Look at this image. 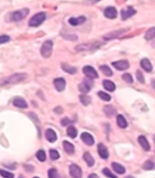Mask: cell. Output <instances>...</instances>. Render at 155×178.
<instances>
[{
    "instance_id": "cell-2",
    "label": "cell",
    "mask_w": 155,
    "mask_h": 178,
    "mask_svg": "<svg viewBox=\"0 0 155 178\" xmlns=\"http://www.w3.org/2000/svg\"><path fill=\"white\" fill-rule=\"evenodd\" d=\"M46 18H47L46 13H44V12L37 13V14L34 15L30 18V20L28 22V25L30 27H38V26H40L46 20Z\"/></svg>"
},
{
    "instance_id": "cell-13",
    "label": "cell",
    "mask_w": 155,
    "mask_h": 178,
    "mask_svg": "<svg viewBox=\"0 0 155 178\" xmlns=\"http://www.w3.org/2000/svg\"><path fill=\"white\" fill-rule=\"evenodd\" d=\"M54 86L58 91H63L66 88V81L63 78H57L54 80Z\"/></svg>"
},
{
    "instance_id": "cell-12",
    "label": "cell",
    "mask_w": 155,
    "mask_h": 178,
    "mask_svg": "<svg viewBox=\"0 0 155 178\" xmlns=\"http://www.w3.org/2000/svg\"><path fill=\"white\" fill-rule=\"evenodd\" d=\"M80 139L83 141V143H84L85 144H87V145H89V146L93 145L94 143H95L93 136H92L90 134H89V133H82V134H81V136H80Z\"/></svg>"
},
{
    "instance_id": "cell-21",
    "label": "cell",
    "mask_w": 155,
    "mask_h": 178,
    "mask_svg": "<svg viewBox=\"0 0 155 178\" xmlns=\"http://www.w3.org/2000/svg\"><path fill=\"white\" fill-rule=\"evenodd\" d=\"M103 87H104V89L108 91H114L115 89H116V85L114 84L113 81H109V80H105L103 81Z\"/></svg>"
},
{
    "instance_id": "cell-38",
    "label": "cell",
    "mask_w": 155,
    "mask_h": 178,
    "mask_svg": "<svg viewBox=\"0 0 155 178\" xmlns=\"http://www.w3.org/2000/svg\"><path fill=\"white\" fill-rule=\"evenodd\" d=\"M122 80L125 81L127 83H130V84L133 83V78H132V76L130 73H124L122 75Z\"/></svg>"
},
{
    "instance_id": "cell-36",
    "label": "cell",
    "mask_w": 155,
    "mask_h": 178,
    "mask_svg": "<svg viewBox=\"0 0 155 178\" xmlns=\"http://www.w3.org/2000/svg\"><path fill=\"white\" fill-rule=\"evenodd\" d=\"M0 175H1L2 177H4V178H14L15 177L14 173H12L10 172H8L6 170H3V169H0Z\"/></svg>"
},
{
    "instance_id": "cell-29",
    "label": "cell",
    "mask_w": 155,
    "mask_h": 178,
    "mask_svg": "<svg viewBox=\"0 0 155 178\" xmlns=\"http://www.w3.org/2000/svg\"><path fill=\"white\" fill-rule=\"evenodd\" d=\"M79 101L84 106H88L91 102V98L88 95L82 94V95H79Z\"/></svg>"
},
{
    "instance_id": "cell-45",
    "label": "cell",
    "mask_w": 155,
    "mask_h": 178,
    "mask_svg": "<svg viewBox=\"0 0 155 178\" xmlns=\"http://www.w3.org/2000/svg\"><path fill=\"white\" fill-rule=\"evenodd\" d=\"M54 111H55L56 113H58V114H61V113H62V111H63V110H62V108H61V107H57V108L54 110Z\"/></svg>"
},
{
    "instance_id": "cell-20",
    "label": "cell",
    "mask_w": 155,
    "mask_h": 178,
    "mask_svg": "<svg viewBox=\"0 0 155 178\" xmlns=\"http://www.w3.org/2000/svg\"><path fill=\"white\" fill-rule=\"evenodd\" d=\"M117 124H118V126L120 127V128H121V129H125V128H127V126H128V123H127V121H126V119H125V117L123 116V115H121V114H119L118 116H117Z\"/></svg>"
},
{
    "instance_id": "cell-15",
    "label": "cell",
    "mask_w": 155,
    "mask_h": 178,
    "mask_svg": "<svg viewBox=\"0 0 155 178\" xmlns=\"http://www.w3.org/2000/svg\"><path fill=\"white\" fill-rule=\"evenodd\" d=\"M45 136H46V139L49 142V143H54L57 141V134L55 133L54 130L52 129H47L45 133Z\"/></svg>"
},
{
    "instance_id": "cell-16",
    "label": "cell",
    "mask_w": 155,
    "mask_h": 178,
    "mask_svg": "<svg viewBox=\"0 0 155 178\" xmlns=\"http://www.w3.org/2000/svg\"><path fill=\"white\" fill-rule=\"evenodd\" d=\"M13 104L16 106V107H18V108H21V109H26L27 108V101L23 99V98H20V97H17L13 100Z\"/></svg>"
},
{
    "instance_id": "cell-51",
    "label": "cell",
    "mask_w": 155,
    "mask_h": 178,
    "mask_svg": "<svg viewBox=\"0 0 155 178\" xmlns=\"http://www.w3.org/2000/svg\"><path fill=\"white\" fill-rule=\"evenodd\" d=\"M34 178H39V177H37V176H35Z\"/></svg>"
},
{
    "instance_id": "cell-35",
    "label": "cell",
    "mask_w": 155,
    "mask_h": 178,
    "mask_svg": "<svg viewBox=\"0 0 155 178\" xmlns=\"http://www.w3.org/2000/svg\"><path fill=\"white\" fill-rule=\"evenodd\" d=\"M36 156H37V160L40 161V162L46 161V153H45L44 150H39V151H37V153H36Z\"/></svg>"
},
{
    "instance_id": "cell-28",
    "label": "cell",
    "mask_w": 155,
    "mask_h": 178,
    "mask_svg": "<svg viewBox=\"0 0 155 178\" xmlns=\"http://www.w3.org/2000/svg\"><path fill=\"white\" fill-rule=\"evenodd\" d=\"M67 134H68V135H69L70 138L74 139V138H76L77 135H78V131H77V129H76L74 126L69 125V126L68 127V129H67Z\"/></svg>"
},
{
    "instance_id": "cell-6",
    "label": "cell",
    "mask_w": 155,
    "mask_h": 178,
    "mask_svg": "<svg viewBox=\"0 0 155 178\" xmlns=\"http://www.w3.org/2000/svg\"><path fill=\"white\" fill-rule=\"evenodd\" d=\"M69 174L73 178H81L82 177V170L77 164H70L69 165Z\"/></svg>"
},
{
    "instance_id": "cell-22",
    "label": "cell",
    "mask_w": 155,
    "mask_h": 178,
    "mask_svg": "<svg viewBox=\"0 0 155 178\" xmlns=\"http://www.w3.org/2000/svg\"><path fill=\"white\" fill-rule=\"evenodd\" d=\"M111 166H112V169H113L116 173H118L119 174H123V173H125V172H126L125 167H124L123 165H121V164L116 163V162H113V163H111Z\"/></svg>"
},
{
    "instance_id": "cell-49",
    "label": "cell",
    "mask_w": 155,
    "mask_h": 178,
    "mask_svg": "<svg viewBox=\"0 0 155 178\" xmlns=\"http://www.w3.org/2000/svg\"><path fill=\"white\" fill-rule=\"evenodd\" d=\"M18 178H24V176H23V175H20V176H19Z\"/></svg>"
},
{
    "instance_id": "cell-10",
    "label": "cell",
    "mask_w": 155,
    "mask_h": 178,
    "mask_svg": "<svg viewBox=\"0 0 155 178\" xmlns=\"http://www.w3.org/2000/svg\"><path fill=\"white\" fill-rule=\"evenodd\" d=\"M112 65L118 71H125V70L129 69V67H130V63L128 61H126V59H121V61H114V62H112Z\"/></svg>"
},
{
    "instance_id": "cell-9",
    "label": "cell",
    "mask_w": 155,
    "mask_h": 178,
    "mask_svg": "<svg viewBox=\"0 0 155 178\" xmlns=\"http://www.w3.org/2000/svg\"><path fill=\"white\" fill-rule=\"evenodd\" d=\"M135 14H136V10L132 7H128L126 9L124 8L121 11V16L122 20H126Z\"/></svg>"
},
{
    "instance_id": "cell-24",
    "label": "cell",
    "mask_w": 155,
    "mask_h": 178,
    "mask_svg": "<svg viewBox=\"0 0 155 178\" xmlns=\"http://www.w3.org/2000/svg\"><path fill=\"white\" fill-rule=\"evenodd\" d=\"M83 159H84V161L87 163L88 166H89V167L93 166V165H94V163H95V160H94V158H93V157H92V155H91L89 153H88V152H86V153L83 154Z\"/></svg>"
},
{
    "instance_id": "cell-23",
    "label": "cell",
    "mask_w": 155,
    "mask_h": 178,
    "mask_svg": "<svg viewBox=\"0 0 155 178\" xmlns=\"http://www.w3.org/2000/svg\"><path fill=\"white\" fill-rule=\"evenodd\" d=\"M63 148L65 150V152L69 154H72L75 152V147L72 143H70L69 142L64 141L63 142Z\"/></svg>"
},
{
    "instance_id": "cell-4",
    "label": "cell",
    "mask_w": 155,
    "mask_h": 178,
    "mask_svg": "<svg viewBox=\"0 0 155 178\" xmlns=\"http://www.w3.org/2000/svg\"><path fill=\"white\" fill-rule=\"evenodd\" d=\"M93 86V81L92 79H89V78H86L83 80V81L79 85V90L82 92V93H87L89 92L91 88Z\"/></svg>"
},
{
    "instance_id": "cell-14",
    "label": "cell",
    "mask_w": 155,
    "mask_h": 178,
    "mask_svg": "<svg viewBox=\"0 0 155 178\" xmlns=\"http://www.w3.org/2000/svg\"><path fill=\"white\" fill-rule=\"evenodd\" d=\"M138 142H139L140 145L141 146V148H142L144 151L149 152V151L150 150V143H149V142H148V140L146 139L145 136H143V135L139 136V137H138Z\"/></svg>"
},
{
    "instance_id": "cell-5",
    "label": "cell",
    "mask_w": 155,
    "mask_h": 178,
    "mask_svg": "<svg viewBox=\"0 0 155 178\" xmlns=\"http://www.w3.org/2000/svg\"><path fill=\"white\" fill-rule=\"evenodd\" d=\"M28 13H29L28 8H22L20 10H17L12 14L11 19L13 21H20V20L24 19L28 15Z\"/></svg>"
},
{
    "instance_id": "cell-11",
    "label": "cell",
    "mask_w": 155,
    "mask_h": 178,
    "mask_svg": "<svg viewBox=\"0 0 155 178\" xmlns=\"http://www.w3.org/2000/svg\"><path fill=\"white\" fill-rule=\"evenodd\" d=\"M104 15L107 18L114 19V18H116V17L118 15V11L114 7H108L104 10Z\"/></svg>"
},
{
    "instance_id": "cell-42",
    "label": "cell",
    "mask_w": 155,
    "mask_h": 178,
    "mask_svg": "<svg viewBox=\"0 0 155 178\" xmlns=\"http://www.w3.org/2000/svg\"><path fill=\"white\" fill-rule=\"evenodd\" d=\"M72 123H73V121L69 120V118H63L61 120V125L62 126H69Z\"/></svg>"
},
{
    "instance_id": "cell-37",
    "label": "cell",
    "mask_w": 155,
    "mask_h": 178,
    "mask_svg": "<svg viewBox=\"0 0 155 178\" xmlns=\"http://www.w3.org/2000/svg\"><path fill=\"white\" fill-rule=\"evenodd\" d=\"M102 173L104 174L106 177H108V178H118L116 175H114L111 172V170L110 169H108V168H103L102 169Z\"/></svg>"
},
{
    "instance_id": "cell-8",
    "label": "cell",
    "mask_w": 155,
    "mask_h": 178,
    "mask_svg": "<svg viewBox=\"0 0 155 178\" xmlns=\"http://www.w3.org/2000/svg\"><path fill=\"white\" fill-rule=\"evenodd\" d=\"M98 155L101 159L106 160L110 156V153L108 151V148L103 143H98Z\"/></svg>"
},
{
    "instance_id": "cell-18",
    "label": "cell",
    "mask_w": 155,
    "mask_h": 178,
    "mask_svg": "<svg viewBox=\"0 0 155 178\" xmlns=\"http://www.w3.org/2000/svg\"><path fill=\"white\" fill-rule=\"evenodd\" d=\"M125 31H126V29H121V30H115V31H112V32H111V33H109V34L105 35V36H104V39H106V40L113 39V38H115L120 37V36H121V34H123Z\"/></svg>"
},
{
    "instance_id": "cell-44",
    "label": "cell",
    "mask_w": 155,
    "mask_h": 178,
    "mask_svg": "<svg viewBox=\"0 0 155 178\" xmlns=\"http://www.w3.org/2000/svg\"><path fill=\"white\" fill-rule=\"evenodd\" d=\"M24 168L26 169V171H27V172H33L34 171V167L32 166V165H28V164H25L24 165Z\"/></svg>"
},
{
    "instance_id": "cell-31",
    "label": "cell",
    "mask_w": 155,
    "mask_h": 178,
    "mask_svg": "<svg viewBox=\"0 0 155 178\" xmlns=\"http://www.w3.org/2000/svg\"><path fill=\"white\" fill-rule=\"evenodd\" d=\"M48 178H60V174L56 168H50L47 172Z\"/></svg>"
},
{
    "instance_id": "cell-43",
    "label": "cell",
    "mask_w": 155,
    "mask_h": 178,
    "mask_svg": "<svg viewBox=\"0 0 155 178\" xmlns=\"http://www.w3.org/2000/svg\"><path fill=\"white\" fill-rule=\"evenodd\" d=\"M64 38H66V39L78 40V36H76V35H66V36H64Z\"/></svg>"
},
{
    "instance_id": "cell-33",
    "label": "cell",
    "mask_w": 155,
    "mask_h": 178,
    "mask_svg": "<svg viewBox=\"0 0 155 178\" xmlns=\"http://www.w3.org/2000/svg\"><path fill=\"white\" fill-rule=\"evenodd\" d=\"M91 48H94V46L92 44H82V45H79L76 48V50L78 51H83V50H89Z\"/></svg>"
},
{
    "instance_id": "cell-27",
    "label": "cell",
    "mask_w": 155,
    "mask_h": 178,
    "mask_svg": "<svg viewBox=\"0 0 155 178\" xmlns=\"http://www.w3.org/2000/svg\"><path fill=\"white\" fill-rule=\"evenodd\" d=\"M104 112L108 117H112L116 114V109L111 105H107L104 108Z\"/></svg>"
},
{
    "instance_id": "cell-17",
    "label": "cell",
    "mask_w": 155,
    "mask_h": 178,
    "mask_svg": "<svg viewBox=\"0 0 155 178\" xmlns=\"http://www.w3.org/2000/svg\"><path fill=\"white\" fill-rule=\"evenodd\" d=\"M86 21V18L81 16V17H79V18H70L69 19V23L71 25V26H79L80 24H83L84 22Z\"/></svg>"
},
{
    "instance_id": "cell-48",
    "label": "cell",
    "mask_w": 155,
    "mask_h": 178,
    "mask_svg": "<svg viewBox=\"0 0 155 178\" xmlns=\"http://www.w3.org/2000/svg\"><path fill=\"white\" fill-rule=\"evenodd\" d=\"M125 178H135V177H133V176H131V175H128V176H126Z\"/></svg>"
},
{
    "instance_id": "cell-19",
    "label": "cell",
    "mask_w": 155,
    "mask_h": 178,
    "mask_svg": "<svg viewBox=\"0 0 155 178\" xmlns=\"http://www.w3.org/2000/svg\"><path fill=\"white\" fill-rule=\"evenodd\" d=\"M140 67L146 71V72H150L152 71V65L150 61L148 58H142L140 61Z\"/></svg>"
},
{
    "instance_id": "cell-47",
    "label": "cell",
    "mask_w": 155,
    "mask_h": 178,
    "mask_svg": "<svg viewBox=\"0 0 155 178\" xmlns=\"http://www.w3.org/2000/svg\"><path fill=\"white\" fill-rule=\"evenodd\" d=\"M91 1H92V3H98L100 1V0H91Z\"/></svg>"
},
{
    "instance_id": "cell-32",
    "label": "cell",
    "mask_w": 155,
    "mask_h": 178,
    "mask_svg": "<svg viewBox=\"0 0 155 178\" xmlns=\"http://www.w3.org/2000/svg\"><path fill=\"white\" fill-rule=\"evenodd\" d=\"M98 96L99 97L100 100L104 101H110L111 100V95H109V94L106 93V92H103V91H98Z\"/></svg>"
},
{
    "instance_id": "cell-1",
    "label": "cell",
    "mask_w": 155,
    "mask_h": 178,
    "mask_svg": "<svg viewBox=\"0 0 155 178\" xmlns=\"http://www.w3.org/2000/svg\"><path fill=\"white\" fill-rule=\"evenodd\" d=\"M27 78L26 73H16L13 75H10L8 77L3 78L0 80V86H6L9 84H17L21 81H23Z\"/></svg>"
},
{
    "instance_id": "cell-46",
    "label": "cell",
    "mask_w": 155,
    "mask_h": 178,
    "mask_svg": "<svg viewBox=\"0 0 155 178\" xmlns=\"http://www.w3.org/2000/svg\"><path fill=\"white\" fill-rule=\"evenodd\" d=\"M88 178H99L96 173H91V174H89V177Z\"/></svg>"
},
{
    "instance_id": "cell-39",
    "label": "cell",
    "mask_w": 155,
    "mask_h": 178,
    "mask_svg": "<svg viewBox=\"0 0 155 178\" xmlns=\"http://www.w3.org/2000/svg\"><path fill=\"white\" fill-rule=\"evenodd\" d=\"M142 167L144 170H151L154 168V163L151 161H146Z\"/></svg>"
},
{
    "instance_id": "cell-41",
    "label": "cell",
    "mask_w": 155,
    "mask_h": 178,
    "mask_svg": "<svg viewBox=\"0 0 155 178\" xmlns=\"http://www.w3.org/2000/svg\"><path fill=\"white\" fill-rule=\"evenodd\" d=\"M10 40V37L8 35H2L0 36V45L1 44H5L7 42H8Z\"/></svg>"
},
{
    "instance_id": "cell-52",
    "label": "cell",
    "mask_w": 155,
    "mask_h": 178,
    "mask_svg": "<svg viewBox=\"0 0 155 178\" xmlns=\"http://www.w3.org/2000/svg\"><path fill=\"white\" fill-rule=\"evenodd\" d=\"M154 141H155V135H154Z\"/></svg>"
},
{
    "instance_id": "cell-50",
    "label": "cell",
    "mask_w": 155,
    "mask_h": 178,
    "mask_svg": "<svg viewBox=\"0 0 155 178\" xmlns=\"http://www.w3.org/2000/svg\"><path fill=\"white\" fill-rule=\"evenodd\" d=\"M152 46H153V47H154V48H155V41H154V42H153V44H152Z\"/></svg>"
},
{
    "instance_id": "cell-7",
    "label": "cell",
    "mask_w": 155,
    "mask_h": 178,
    "mask_svg": "<svg viewBox=\"0 0 155 178\" xmlns=\"http://www.w3.org/2000/svg\"><path fill=\"white\" fill-rule=\"evenodd\" d=\"M83 73L89 79H98V72L96 71V70L92 67V66H85L83 68Z\"/></svg>"
},
{
    "instance_id": "cell-25",
    "label": "cell",
    "mask_w": 155,
    "mask_h": 178,
    "mask_svg": "<svg viewBox=\"0 0 155 178\" xmlns=\"http://www.w3.org/2000/svg\"><path fill=\"white\" fill-rule=\"evenodd\" d=\"M61 68H62V70H63L65 72H67V73H69V74H75V73L77 72V69H76L75 67L70 66V65H69V64H67V63H62V64H61Z\"/></svg>"
},
{
    "instance_id": "cell-34",
    "label": "cell",
    "mask_w": 155,
    "mask_h": 178,
    "mask_svg": "<svg viewBox=\"0 0 155 178\" xmlns=\"http://www.w3.org/2000/svg\"><path fill=\"white\" fill-rule=\"evenodd\" d=\"M49 156H50V159L53 160V161H56L60 158V153L57 150H54V149H51L49 151Z\"/></svg>"
},
{
    "instance_id": "cell-40",
    "label": "cell",
    "mask_w": 155,
    "mask_h": 178,
    "mask_svg": "<svg viewBox=\"0 0 155 178\" xmlns=\"http://www.w3.org/2000/svg\"><path fill=\"white\" fill-rule=\"evenodd\" d=\"M136 77H137V80H138L139 82H140V83H142V84L145 82L144 76H143V74H142V72H141L140 71H137V72H136Z\"/></svg>"
},
{
    "instance_id": "cell-26",
    "label": "cell",
    "mask_w": 155,
    "mask_h": 178,
    "mask_svg": "<svg viewBox=\"0 0 155 178\" xmlns=\"http://www.w3.org/2000/svg\"><path fill=\"white\" fill-rule=\"evenodd\" d=\"M99 69H100L101 72L104 74L105 76H107V77H111V76L113 75V72H112L111 69L109 66H107V65H101L99 67Z\"/></svg>"
},
{
    "instance_id": "cell-30",
    "label": "cell",
    "mask_w": 155,
    "mask_h": 178,
    "mask_svg": "<svg viewBox=\"0 0 155 178\" xmlns=\"http://www.w3.org/2000/svg\"><path fill=\"white\" fill-rule=\"evenodd\" d=\"M155 38V28H150V29L147 30L145 33V39L147 40H151L152 38Z\"/></svg>"
},
{
    "instance_id": "cell-3",
    "label": "cell",
    "mask_w": 155,
    "mask_h": 178,
    "mask_svg": "<svg viewBox=\"0 0 155 178\" xmlns=\"http://www.w3.org/2000/svg\"><path fill=\"white\" fill-rule=\"evenodd\" d=\"M52 49H53V42L51 40H47L43 43L41 49H40V53L42 55L43 58H49L52 54Z\"/></svg>"
}]
</instances>
